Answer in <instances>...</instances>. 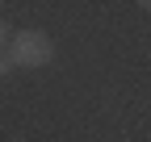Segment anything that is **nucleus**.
Instances as JSON below:
<instances>
[{"instance_id": "obj_1", "label": "nucleus", "mask_w": 151, "mask_h": 142, "mask_svg": "<svg viewBox=\"0 0 151 142\" xmlns=\"http://www.w3.org/2000/svg\"><path fill=\"white\" fill-rule=\"evenodd\" d=\"M9 55L17 67H46L55 59V42L46 29H17L9 42Z\"/></svg>"}, {"instance_id": "obj_2", "label": "nucleus", "mask_w": 151, "mask_h": 142, "mask_svg": "<svg viewBox=\"0 0 151 142\" xmlns=\"http://www.w3.org/2000/svg\"><path fill=\"white\" fill-rule=\"evenodd\" d=\"M13 25H9V17H0V50H9V42H13Z\"/></svg>"}, {"instance_id": "obj_3", "label": "nucleus", "mask_w": 151, "mask_h": 142, "mask_svg": "<svg viewBox=\"0 0 151 142\" xmlns=\"http://www.w3.org/2000/svg\"><path fill=\"white\" fill-rule=\"evenodd\" d=\"M13 71H17L13 55H9V50H0V80H4V75H13Z\"/></svg>"}]
</instances>
